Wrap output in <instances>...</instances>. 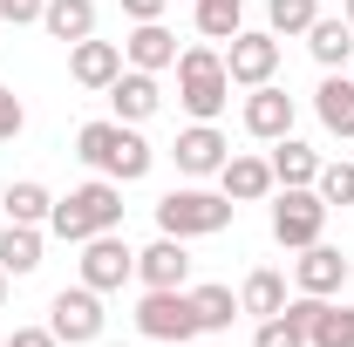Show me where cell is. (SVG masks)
I'll return each instance as SVG.
<instances>
[{"label":"cell","mask_w":354,"mask_h":347,"mask_svg":"<svg viewBox=\"0 0 354 347\" xmlns=\"http://www.w3.org/2000/svg\"><path fill=\"white\" fill-rule=\"evenodd\" d=\"M75 157L95 177H116V184H136V177H150V164H157V150L136 136V123H116V116L82 123L75 130Z\"/></svg>","instance_id":"cell-1"},{"label":"cell","mask_w":354,"mask_h":347,"mask_svg":"<svg viewBox=\"0 0 354 347\" xmlns=\"http://www.w3.org/2000/svg\"><path fill=\"white\" fill-rule=\"evenodd\" d=\"M48 232L68 238V245H82V238H95V232H123V184H116V177H88V184H75L68 198H55Z\"/></svg>","instance_id":"cell-2"},{"label":"cell","mask_w":354,"mask_h":347,"mask_svg":"<svg viewBox=\"0 0 354 347\" xmlns=\"http://www.w3.org/2000/svg\"><path fill=\"white\" fill-rule=\"evenodd\" d=\"M177 102L191 123H218L225 102H232V75H225V55L212 41L177 48Z\"/></svg>","instance_id":"cell-3"},{"label":"cell","mask_w":354,"mask_h":347,"mask_svg":"<svg viewBox=\"0 0 354 347\" xmlns=\"http://www.w3.org/2000/svg\"><path fill=\"white\" fill-rule=\"evenodd\" d=\"M232 198L225 191H205V184H184V191H171L164 205H157V232H171V238H212V232H225L232 225Z\"/></svg>","instance_id":"cell-4"},{"label":"cell","mask_w":354,"mask_h":347,"mask_svg":"<svg viewBox=\"0 0 354 347\" xmlns=\"http://www.w3.org/2000/svg\"><path fill=\"white\" fill-rule=\"evenodd\" d=\"M136 334H143V341H164V347L198 341L191 286H143V300H136Z\"/></svg>","instance_id":"cell-5"},{"label":"cell","mask_w":354,"mask_h":347,"mask_svg":"<svg viewBox=\"0 0 354 347\" xmlns=\"http://www.w3.org/2000/svg\"><path fill=\"white\" fill-rule=\"evenodd\" d=\"M320 232H327V198L313 184H279V198H272V238L286 252H307V245H320Z\"/></svg>","instance_id":"cell-6"},{"label":"cell","mask_w":354,"mask_h":347,"mask_svg":"<svg viewBox=\"0 0 354 347\" xmlns=\"http://www.w3.org/2000/svg\"><path fill=\"white\" fill-rule=\"evenodd\" d=\"M102 327H109V313H102V293L95 286H62L55 300H48V334L62 347H95L102 341Z\"/></svg>","instance_id":"cell-7"},{"label":"cell","mask_w":354,"mask_h":347,"mask_svg":"<svg viewBox=\"0 0 354 347\" xmlns=\"http://www.w3.org/2000/svg\"><path fill=\"white\" fill-rule=\"evenodd\" d=\"M225 75H232V88L272 82V75H279V35H272V28H239L232 48H225Z\"/></svg>","instance_id":"cell-8"},{"label":"cell","mask_w":354,"mask_h":347,"mask_svg":"<svg viewBox=\"0 0 354 347\" xmlns=\"http://www.w3.org/2000/svg\"><path fill=\"white\" fill-rule=\"evenodd\" d=\"M82 286H95V293H116L123 279H136V252L123 232H95V238H82Z\"/></svg>","instance_id":"cell-9"},{"label":"cell","mask_w":354,"mask_h":347,"mask_svg":"<svg viewBox=\"0 0 354 347\" xmlns=\"http://www.w3.org/2000/svg\"><path fill=\"white\" fill-rule=\"evenodd\" d=\"M171 157H177V171H184V177H218L225 157H232V143H225L218 123H191V130H177Z\"/></svg>","instance_id":"cell-10"},{"label":"cell","mask_w":354,"mask_h":347,"mask_svg":"<svg viewBox=\"0 0 354 347\" xmlns=\"http://www.w3.org/2000/svg\"><path fill=\"white\" fill-rule=\"evenodd\" d=\"M116 75H123V48H116V41H95V35H88V41L68 48V82H75V88L109 95V82H116Z\"/></svg>","instance_id":"cell-11"},{"label":"cell","mask_w":354,"mask_h":347,"mask_svg":"<svg viewBox=\"0 0 354 347\" xmlns=\"http://www.w3.org/2000/svg\"><path fill=\"white\" fill-rule=\"evenodd\" d=\"M348 272H354L348 252H334V245H307V252L293 259V286L313 293V300H334V293L348 286Z\"/></svg>","instance_id":"cell-12"},{"label":"cell","mask_w":354,"mask_h":347,"mask_svg":"<svg viewBox=\"0 0 354 347\" xmlns=\"http://www.w3.org/2000/svg\"><path fill=\"white\" fill-rule=\"evenodd\" d=\"M245 136H259V143H279V136H293V95L286 88H245Z\"/></svg>","instance_id":"cell-13"},{"label":"cell","mask_w":354,"mask_h":347,"mask_svg":"<svg viewBox=\"0 0 354 347\" xmlns=\"http://www.w3.org/2000/svg\"><path fill=\"white\" fill-rule=\"evenodd\" d=\"M123 68H143V75L177 68V35L164 28V21H136L130 41H123Z\"/></svg>","instance_id":"cell-14"},{"label":"cell","mask_w":354,"mask_h":347,"mask_svg":"<svg viewBox=\"0 0 354 347\" xmlns=\"http://www.w3.org/2000/svg\"><path fill=\"white\" fill-rule=\"evenodd\" d=\"M109 109H116V123H150V116L164 109V88H157V75L123 68V75L109 82Z\"/></svg>","instance_id":"cell-15"},{"label":"cell","mask_w":354,"mask_h":347,"mask_svg":"<svg viewBox=\"0 0 354 347\" xmlns=\"http://www.w3.org/2000/svg\"><path fill=\"white\" fill-rule=\"evenodd\" d=\"M136 279H143V286H184V279H191V252H184V238L164 232L157 245H143V252H136Z\"/></svg>","instance_id":"cell-16"},{"label":"cell","mask_w":354,"mask_h":347,"mask_svg":"<svg viewBox=\"0 0 354 347\" xmlns=\"http://www.w3.org/2000/svg\"><path fill=\"white\" fill-rule=\"evenodd\" d=\"M218 191L232 198V205H259V198H272V164L266 157H225V171H218Z\"/></svg>","instance_id":"cell-17"},{"label":"cell","mask_w":354,"mask_h":347,"mask_svg":"<svg viewBox=\"0 0 354 347\" xmlns=\"http://www.w3.org/2000/svg\"><path fill=\"white\" fill-rule=\"evenodd\" d=\"M41 28L62 48L88 41V35H95V0H48V7H41Z\"/></svg>","instance_id":"cell-18"},{"label":"cell","mask_w":354,"mask_h":347,"mask_svg":"<svg viewBox=\"0 0 354 347\" xmlns=\"http://www.w3.org/2000/svg\"><path fill=\"white\" fill-rule=\"evenodd\" d=\"M266 164H272V184H313V177H320V150L300 143V136H279Z\"/></svg>","instance_id":"cell-19"},{"label":"cell","mask_w":354,"mask_h":347,"mask_svg":"<svg viewBox=\"0 0 354 347\" xmlns=\"http://www.w3.org/2000/svg\"><path fill=\"white\" fill-rule=\"evenodd\" d=\"M307 48H313V62L334 75V68H348V62H354V28H348V21H327V14H320V21L307 28Z\"/></svg>","instance_id":"cell-20"},{"label":"cell","mask_w":354,"mask_h":347,"mask_svg":"<svg viewBox=\"0 0 354 347\" xmlns=\"http://www.w3.org/2000/svg\"><path fill=\"white\" fill-rule=\"evenodd\" d=\"M313 109H320V123L334 136H354V75H327L313 88Z\"/></svg>","instance_id":"cell-21"},{"label":"cell","mask_w":354,"mask_h":347,"mask_svg":"<svg viewBox=\"0 0 354 347\" xmlns=\"http://www.w3.org/2000/svg\"><path fill=\"white\" fill-rule=\"evenodd\" d=\"M0 212H7V225H48V212H55V191H48V184H35V177H21V184H7Z\"/></svg>","instance_id":"cell-22"},{"label":"cell","mask_w":354,"mask_h":347,"mask_svg":"<svg viewBox=\"0 0 354 347\" xmlns=\"http://www.w3.org/2000/svg\"><path fill=\"white\" fill-rule=\"evenodd\" d=\"M191 313H198V334H225L245 306H239L232 286H191Z\"/></svg>","instance_id":"cell-23"},{"label":"cell","mask_w":354,"mask_h":347,"mask_svg":"<svg viewBox=\"0 0 354 347\" xmlns=\"http://www.w3.org/2000/svg\"><path fill=\"white\" fill-rule=\"evenodd\" d=\"M0 265H7V279H28L41 265V225H7L0 232Z\"/></svg>","instance_id":"cell-24"},{"label":"cell","mask_w":354,"mask_h":347,"mask_svg":"<svg viewBox=\"0 0 354 347\" xmlns=\"http://www.w3.org/2000/svg\"><path fill=\"white\" fill-rule=\"evenodd\" d=\"M239 306H245V313H279V306H286V279H279V272H272V265H259V272H245V286H239Z\"/></svg>","instance_id":"cell-25"},{"label":"cell","mask_w":354,"mask_h":347,"mask_svg":"<svg viewBox=\"0 0 354 347\" xmlns=\"http://www.w3.org/2000/svg\"><path fill=\"white\" fill-rule=\"evenodd\" d=\"M198 7V35L205 41H232L245 28V0H191Z\"/></svg>","instance_id":"cell-26"},{"label":"cell","mask_w":354,"mask_h":347,"mask_svg":"<svg viewBox=\"0 0 354 347\" xmlns=\"http://www.w3.org/2000/svg\"><path fill=\"white\" fill-rule=\"evenodd\" d=\"M307 347H354V306L320 300V313H313V327H307Z\"/></svg>","instance_id":"cell-27"},{"label":"cell","mask_w":354,"mask_h":347,"mask_svg":"<svg viewBox=\"0 0 354 347\" xmlns=\"http://www.w3.org/2000/svg\"><path fill=\"white\" fill-rule=\"evenodd\" d=\"M320 21V0H266V28L272 35H307Z\"/></svg>","instance_id":"cell-28"},{"label":"cell","mask_w":354,"mask_h":347,"mask_svg":"<svg viewBox=\"0 0 354 347\" xmlns=\"http://www.w3.org/2000/svg\"><path fill=\"white\" fill-rule=\"evenodd\" d=\"M313 191L327 198V212H334V205H354V164H320Z\"/></svg>","instance_id":"cell-29"},{"label":"cell","mask_w":354,"mask_h":347,"mask_svg":"<svg viewBox=\"0 0 354 347\" xmlns=\"http://www.w3.org/2000/svg\"><path fill=\"white\" fill-rule=\"evenodd\" d=\"M252 347H307V334H300L286 313H266V320H259V334H252Z\"/></svg>","instance_id":"cell-30"},{"label":"cell","mask_w":354,"mask_h":347,"mask_svg":"<svg viewBox=\"0 0 354 347\" xmlns=\"http://www.w3.org/2000/svg\"><path fill=\"white\" fill-rule=\"evenodd\" d=\"M21 130H28V109H21V95H14V88H0V143H14Z\"/></svg>","instance_id":"cell-31"},{"label":"cell","mask_w":354,"mask_h":347,"mask_svg":"<svg viewBox=\"0 0 354 347\" xmlns=\"http://www.w3.org/2000/svg\"><path fill=\"white\" fill-rule=\"evenodd\" d=\"M48 0H0V21H14V28H28V21H41Z\"/></svg>","instance_id":"cell-32"},{"label":"cell","mask_w":354,"mask_h":347,"mask_svg":"<svg viewBox=\"0 0 354 347\" xmlns=\"http://www.w3.org/2000/svg\"><path fill=\"white\" fill-rule=\"evenodd\" d=\"M7 347H62V341H55L48 327H14V334H7Z\"/></svg>","instance_id":"cell-33"},{"label":"cell","mask_w":354,"mask_h":347,"mask_svg":"<svg viewBox=\"0 0 354 347\" xmlns=\"http://www.w3.org/2000/svg\"><path fill=\"white\" fill-rule=\"evenodd\" d=\"M164 7H171V0H123L130 21H164Z\"/></svg>","instance_id":"cell-34"},{"label":"cell","mask_w":354,"mask_h":347,"mask_svg":"<svg viewBox=\"0 0 354 347\" xmlns=\"http://www.w3.org/2000/svg\"><path fill=\"white\" fill-rule=\"evenodd\" d=\"M341 21H348V28H354V0H341Z\"/></svg>","instance_id":"cell-35"},{"label":"cell","mask_w":354,"mask_h":347,"mask_svg":"<svg viewBox=\"0 0 354 347\" xmlns=\"http://www.w3.org/2000/svg\"><path fill=\"white\" fill-rule=\"evenodd\" d=\"M0 306H7V265H0Z\"/></svg>","instance_id":"cell-36"},{"label":"cell","mask_w":354,"mask_h":347,"mask_svg":"<svg viewBox=\"0 0 354 347\" xmlns=\"http://www.w3.org/2000/svg\"><path fill=\"white\" fill-rule=\"evenodd\" d=\"M348 75H354V62H348Z\"/></svg>","instance_id":"cell-37"}]
</instances>
